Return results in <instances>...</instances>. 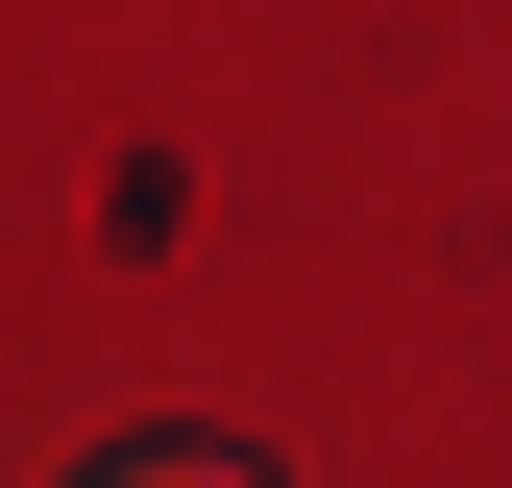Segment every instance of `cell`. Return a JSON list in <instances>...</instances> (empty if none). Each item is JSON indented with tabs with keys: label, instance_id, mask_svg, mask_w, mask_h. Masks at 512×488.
<instances>
[{
	"label": "cell",
	"instance_id": "6da1fadb",
	"mask_svg": "<svg viewBox=\"0 0 512 488\" xmlns=\"http://www.w3.org/2000/svg\"><path fill=\"white\" fill-rule=\"evenodd\" d=\"M98 488H269V464H244V440H122Z\"/></svg>",
	"mask_w": 512,
	"mask_h": 488
}]
</instances>
